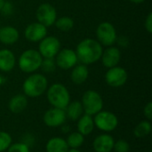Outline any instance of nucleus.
<instances>
[{"label": "nucleus", "instance_id": "473e14b6", "mask_svg": "<svg viewBox=\"0 0 152 152\" xmlns=\"http://www.w3.org/2000/svg\"><path fill=\"white\" fill-rule=\"evenodd\" d=\"M144 27L145 29L147 30L148 33H152V13L149 12V14L147 15L146 19H145V22H144Z\"/></svg>", "mask_w": 152, "mask_h": 152}, {"label": "nucleus", "instance_id": "9b49d317", "mask_svg": "<svg viewBox=\"0 0 152 152\" xmlns=\"http://www.w3.org/2000/svg\"><path fill=\"white\" fill-rule=\"evenodd\" d=\"M77 61L78 60L76 52L69 48L60 50L55 56L56 66L64 70L72 69L74 66L77 65Z\"/></svg>", "mask_w": 152, "mask_h": 152}, {"label": "nucleus", "instance_id": "412c9836", "mask_svg": "<svg viewBox=\"0 0 152 152\" xmlns=\"http://www.w3.org/2000/svg\"><path fill=\"white\" fill-rule=\"evenodd\" d=\"M69 146L65 139L61 137H52L45 144L46 152H68Z\"/></svg>", "mask_w": 152, "mask_h": 152}, {"label": "nucleus", "instance_id": "72a5a7b5", "mask_svg": "<svg viewBox=\"0 0 152 152\" xmlns=\"http://www.w3.org/2000/svg\"><path fill=\"white\" fill-rule=\"evenodd\" d=\"M61 126H63V128H62V131H63V133L67 134V133H69V129H70V128H69V126H67V127H66L64 125H62Z\"/></svg>", "mask_w": 152, "mask_h": 152}, {"label": "nucleus", "instance_id": "f03ea898", "mask_svg": "<svg viewBox=\"0 0 152 152\" xmlns=\"http://www.w3.org/2000/svg\"><path fill=\"white\" fill-rule=\"evenodd\" d=\"M48 88L47 78L39 73L28 76L22 84V90L27 97L37 98L43 95Z\"/></svg>", "mask_w": 152, "mask_h": 152}, {"label": "nucleus", "instance_id": "bb28decb", "mask_svg": "<svg viewBox=\"0 0 152 152\" xmlns=\"http://www.w3.org/2000/svg\"><path fill=\"white\" fill-rule=\"evenodd\" d=\"M12 143V136L5 131H0V152L6 151Z\"/></svg>", "mask_w": 152, "mask_h": 152}, {"label": "nucleus", "instance_id": "ddd939ff", "mask_svg": "<svg viewBox=\"0 0 152 152\" xmlns=\"http://www.w3.org/2000/svg\"><path fill=\"white\" fill-rule=\"evenodd\" d=\"M46 36L47 28L38 21L28 24L24 30V37L30 42H39Z\"/></svg>", "mask_w": 152, "mask_h": 152}, {"label": "nucleus", "instance_id": "c85d7f7f", "mask_svg": "<svg viewBox=\"0 0 152 152\" xmlns=\"http://www.w3.org/2000/svg\"><path fill=\"white\" fill-rule=\"evenodd\" d=\"M7 152H30L29 151V146L27 145L24 142H16V143H12Z\"/></svg>", "mask_w": 152, "mask_h": 152}, {"label": "nucleus", "instance_id": "a878e982", "mask_svg": "<svg viewBox=\"0 0 152 152\" xmlns=\"http://www.w3.org/2000/svg\"><path fill=\"white\" fill-rule=\"evenodd\" d=\"M56 63L53 58H43L40 68L45 73H53L56 69Z\"/></svg>", "mask_w": 152, "mask_h": 152}, {"label": "nucleus", "instance_id": "0eeeda50", "mask_svg": "<svg viewBox=\"0 0 152 152\" xmlns=\"http://www.w3.org/2000/svg\"><path fill=\"white\" fill-rule=\"evenodd\" d=\"M97 41L104 46H111L116 43L117 31L115 27L108 21L100 23L96 28Z\"/></svg>", "mask_w": 152, "mask_h": 152}, {"label": "nucleus", "instance_id": "6e6552de", "mask_svg": "<svg viewBox=\"0 0 152 152\" xmlns=\"http://www.w3.org/2000/svg\"><path fill=\"white\" fill-rule=\"evenodd\" d=\"M61 50L60 40L53 36H46L38 45V52L43 58H54Z\"/></svg>", "mask_w": 152, "mask_h": 152}, {"label": "nucleus", "instance_id": "7ed1b4c3", "mask_svg": "<svg viewBox=\"0 0 152 152\" xmlns=\"http://www.w3.org/2000/svg\"><path fill=\"white\" fill-rule=\"evenodd\" d=\"M46 97L52 107L65 110L70 102V94L65 86L55 83L50 86L46 90Z\"/></svg>", "mask_w": 152, "mask_h": 152}, {"label": "nucleus", "instance_id": "393cba45", "mask_svg": "<svg viewBox=\"0 0 152 152\" xmlns=\"http://www.w3.org/2000/svg\"><path fill=\"white\" fill-rule=\"evenodd\" d=\"M56 28L63 32L69 31L73 28L74 27V20L72 18L69 16H61L58 19H56L54 22Z\"/></svg>", "mask_w": 152, "mask_h": 152}, {"label": "nucleus", "instance_id": "39448f33", "mask_svg": "<svg viewBox=\"0 0 152 152\" xmlns=\"http://www.w3.org/2000/svg\"><path fill=\"white\" fill-rule=\"evenodd\" d=\"M84 113L94 116L103 109V100L101 94L94 90H87L84 93L81 100Z\"/></svg>", "mask_w": 152, "mask_h": 152}, {"label": "nucleus", "instance_id": "2eb2a0df", "mask_svg": "<svg viewBox=\"0 0 152 152\" xmlns=\"http://www.w3.org/2000/svg\"><path fill=\"white\" fill-rule=\"evenodd\" d=\"M114 138L108 133L95 137L93 142V149L95 152H111L114 146Z\"/></svg>", "mask_w": 152, "mask_h": 152}, {"label": "nucleus", "instance_id": "f704fd0d", "mask_svg": "<svg viewBox=\"0 0 152 152\" xmlns=\"http://www.w3.org/2000/svg\"><path fill=\"white\" fill-rule=\"evenodd\" d=\"M131 3H134V4H142L143 3L145 0H129Z\"/></svg>", "mask_w": 152, "mask_h": 152}, {"label": "nucleus", "instance_id": "e433bc0d", "mask_svg": "<svg viewBox=\"0 0 152 152\" xmlns=\"http://www.w3.org/2000/svg\"><path fill=\"white\" fill-rule=\"evenodd\" d=\"M68 152H81L78 149H69Z\"/></svg>", "mask_w": 152, "mask_h": 152}, {"label": "nucleus", "instance_id": "5701e85b", "mask_svg": "<svg viewBox=\"0 0 152 152\" xmlns=\"http://www.w3.org/2000/svg\"><path fill=\"white\" fill-rule=\"evenodd\" d=\"M151 130L152 126L151 121L145 119L141 121L135 126L134 129V135L138 139H142L148 136L151 133Z\"/></svg>", "mask_w": 152, "mask_h": 152}, {"label": "nucleus", "instance_id": "9d476101", "mask_svg": "<svg viewBox=\"0 0 152 152\" xmlns=\"http://www.w3.org/2000/svg\"><path fill=\"white\" fill-rule=\"evenodd\" d=\"M128 78L126 70L119 66H115L108 69L105 74V81L108 86L111 87H121L123 86Z\"/></svg>", "mask_w": 152, "mask_h": 152}, {"label": "nucleus", "instance_id": "1a4fd4ad", "mask_svg": "<svg viewBox=\"0 0 152 152\" xmlns=\"http://www.w3.org/2000/svg\"><path fill=\"white\" fill-rule=\"evenodd\" d=\"M36 18L37 21L44 26L51 27L54 24L57 19V12L53 5L49 3L41 4L36 12Z\"/></svg>", "mask_w": 152, "mask_h": 152}, {"label": "nucleus", "instance_id": "c9c22d12", "mask_svg": "<svg viewBox=\"0 0 152 152\" xmlns=\"http://www.w3.org/2000/svg\"><path fill=\"white\" fill-rule=\"evenodd\" d=\"M4 83V77L0 74V86H1Z\"/></svg>", "mask_w": 152, "mask_h": 152}, {"label": "nucleus", "instance_id": "f257e3e1", "mask_svg": "<svg viewBox=\"0 0 152 152\" xmlns=\"http://www.w3.org/2000/svg\"><path fill=\"white\" fill-rule=\"evenodd\" d=\"M102 51V45L97 40L86 38L79 42L75 52L78 61L85 65H90L101 59Z\"/></svg>", "mask_w": 152, "mask_h": 152}, {"label": "nucleus", "instance_id": "4c0bfd02", "mask_svg": "<svg viewBox=\"0 0 152 152\" xmlns=\"http://www.w3.org/2000/svg\"><path fill=\"white\" fill-rule=\"evenodd\" d=\"M4 0H0V10H1V8H2V6L4 4Z\"/></svg>", "mask_w": 152, "mask_h": 152}, {"label": "nucleus", "instance_id": "20e7f679", "mask_svg": "<svg viewBox=\"0 0 152 152\" xmlns=\"http://www.w3.org/2000/svg\"><path fill=\"white\" fill-rule=\"evenodd\" d=\"M43 57L37 50L28 49L24 51L18 59V66L24 73H34L41 65Z\"/></svg>", "mask_w": 152, "mask_h": 152}, {"label": "nucleus", "instance_id": "f3484780", "mask_svg": "<svg viewBox=\"0 0 152 152\" xmlns=\"http://www.w3.org/2000/svg\"><path fill=\"white\" fill-rule=\"evenodd\" d=\"M16 64L14 53L9 49L0 50V70L3 72H10Z\"/></svg>", "mask_w": 152, "mask_h": 152}, {"label": "nucleus", "instance_id": "6ab92c4d", "mask_svg": "<svg viewBox=\"0 0 152 152\" xmlns=\"http://www.w3.org/2000/svg\"><path fill=\"white\" fill-rule=\"evenodd\" d=\"M28 106V99L25 94H16L12 96L8 102V109L13 114H20L25 110Z\"/></svg>", "mask_w": 152, "mask_h": 152}, {"label": "nucleus", "instance_id": "b1692460", "mask_svg": "<svg viewBox=\"0 0 152 152\" xmlns=\"http://www.w3.org/2000/svg\"><path fill=\"white\" fill-rule=\"evenodd\" d=\"M65 140L69 149H79L85 142V136L77 131L70 133Z\"/></svg>", "mask_w": 152, "mask_h": 152}, {"label": "nucleus", "instance_id": "aec40b11", "mask_svg": "<svg viewBox=\"0 0 152 152\" xmlns=\"http://www.w3.org/2000/svg\"><path fill=\"white\" fill-rule=\"evenodd\" d=\"M89 76V70L86 65L78 64L72 68L70 73V79L75 85H81L85 83Z\"/></svg>", "mask_w": 152, "mask_h": 152}, {"label": "nucleus", "instance_id": "a211bd4d", "mask_svg": "<svg viewBox=\"0 0 152 152\" xmlns=\"http://www.w3.org/2000/svg\"><path fill=\"white\" fill-rule=\"evenodd\" d=\"M77 121V132L83 134L84 136L89 135L94 132L95 126H94L93 116L84 113Z\"/></svg>", "mask_w": 152, "mask_h": 152}, {"label": "nucleus", "instance_id": "423d86ee", "mask_svg": "<svg viewBox=\"0 0 152 152\" xmlns=\"http://www.w3.org/2000/svg\"><path fill=\"white\" fill-rule=\"evenodd\" d=\"M94 122L95 127L104 133L113 132L118 126V117L108 110H101L94 117Z\"/></svg>", "mask_w": 152, "mask_h": 152}, {"label": "nucleus", "instance_id": "c756f323", "mask_svg": "<svg viewBox=\"0 0 152 152\" xmlns=\"http://www.w3.org/2000/svg\"><path fill=\"white\" fill-rule=\"evenodd\" d=\"M14 12V7L13 4L11 2L8 1H4V4L0 10V12L2 13V15L4 16H11Z\"/></svg>", "mask_w": 152, "mask_h": 152}, {"label": "nucleus", "instance_id": "cd10ccee", "mask_svg": "<svg viewBox=\"0 0 152 152\" xmlns=\"http://www.w3.org/2000/svg\"><path fill=\"white\" fill-rule=\"evenodd\" d=\"M113 151L115 152H129L130 144L124 139H119L114 142Z\"/></svg>", "mask_w": 152, "mask_h": 152}, {"label": "nucleus", "instance_id": "58836bf2", "mask_svg": "<svg viewBox=\"0 0 152 152\" xmlns=\"http://www.w3.org/2000/svg\"><path fill=\"white\" fill-rule=\"evenodd\" d=\"M0 27H1V22H0Z\"/></svg>", "mask_w": 152, "mask_h": 152}, {"label": "nucleus", "instance_id": "2f4dec72", "mask_svg": "<svg viewBox=\"0 0 152 152\" xmlns=\"http://www.w3.org/2000/svg\"><path fill=\"white\" fill-rule=\"evenodd\" d=\"M143 115L146 118L147 120H151L152 119V102H149L143 109Z\"/></svg>", "mask_w": 152, "mask_h": 152}, {"label": "nucleus", "instance_id": "4be33fe9", "mask_svg": "<svg viewBox=\"0 0 152 152\" xmlns=\"http://www.w3.org/2000/svg\"><path fill=\"white\" fill-rule=\"evenodd\" d=\"M65 112L67 118L72 120V121H77L83 114H84V110L81 102L79 101H73L70 102L68 106L65 108Z\"/></svg>", "mask_w": 152, "mask_h": 152}, {"label": "nucleus", "instance_id": "f8f14e48", "mask_svg": "<svg viewBox=\"0 0 152 152\" xmlns=\"http://www.w3.org/2000/svg\"><path fill=\"white\" fill-rule=\"evenodd\" d=\"M67 119L66 112L62 109H58L52 107L47 110L43 117V121L45 125L48 127H60L65 124Z\"/></svg>", "mask_w": 152, "mask_h": 152}, {"label": "nucleus", "instance_id": "4468645a", "mask_svg": "<svg viewBox=\"0 0 152 152\" xmlns=\"http://www.w3.org/2000/svg\"><path fill=\"white\" fill-rule=\"evenodd\" d=\"M121 59V52L118 47L115 46H108L105 50L102 51V54L101 57L102 62L104 67L110 69L115 66H118Z\"/></svg>", "mask_w": 152, "mask_h": 152}, {"label": "nucleus", "instance_id": "7c9ffc66", "mask_svg": "<svg viewBox=\"0 0 152 152\" xmlns=\"http://www.w3.org/2000/svg\"><path fill=\"white\" fill-rule=\"evenodd\" d=\"M116 42L122 48H126L129 45V38L126 36H119V37H117Z\"/></svg>", "mask_w": 152, "mask_h": 152}, {"label": "nucleus", "instance_id": "dca6fc26", "mask_svg": "<svg viewBox=\"0 0 152 152\" xmlns=\"http://www.w3.org/2000/svg\"><path fill=\"white\" fill-rule=\"evenodd\" d=\"M20 37L19 31L12 26L0 27V42L6 45H14Z\"/></svg>", "mask_w": 152, "mask_h": 152}]
</instances>
